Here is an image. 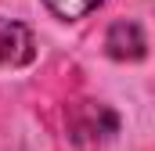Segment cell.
Listing matches in <instances>:
<instances>
[{"instance_id": "6da1fadb", "label": "cell", "mask_w": 155, "mask_h": 151, "mask_svg": "<svg viewBox=\"0 0 155 151\" xmlns=\"http://www.w3.org/2000/svg\"><path fill=\"white\" fill-rule=\"evenodd\" d=\"M33 54H36V40L29 33V25L0 18V65L22 69V65L33 61Z\"/></svg>"}, {"instance_id": "3957f363", "label": "cell", "mask_w": 155, "mask_h": 151, "mask_svg": "<svg viewBox=\"0 0 155 151\" xmlns=\"http://www.w3.org/2000/svg\"><path fill=\"white\" fill-rule=\"evenodd\" d=\"M58 18H65V22H76V18H83V14H90L101 0H43Z\"/></svg>"}, {"instance_id": "7a4b0ae2", "label": "cell", "mask_w": 155, "mask_h": 151, "mask_svg": "<svg viewBox=\"0 0 155 151\" xmlns=\"http://www.w3.org/2000/svg\"><path fill=\"white\" fill-rule=\"evenodd\" d=\"M144 33L137 22H116L105 36V50L116 58V61H141L144 58Z\"/></svg>"}]
</instances>
